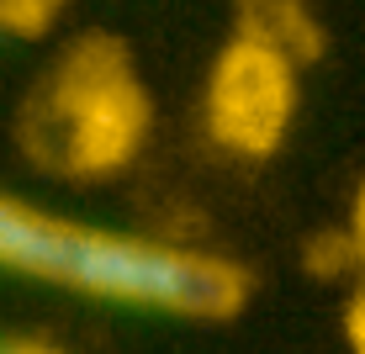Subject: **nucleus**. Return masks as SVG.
I'll return each instance as SVG.
<instances>
[{
    "mask_svg": "<svg viewBox=\"0 0 365 354\" xmlns=\"http://www.w3.org/2000/svg\"><path fill=\"white\" fill-rule=\"evenodd\" d=\"M0 264L64 286L74 296L191 323H228L249 301V270L222 254L69 222L6 191H0Z\"/></svg>",
    "mask_w": 365,
    "mask_h": 354,
    "instance_id": "obj_1",
    "label": "nucleus"
},
{
    "mask_svg": "<svg viewBox=\"0 0 365 354\" xmlns=\"http://www.w3.org/2000/svg\"><path fill=\"white\" fill-rule=\"evenodd\" d=\"M154 100L133 48L111 32H85L48 64L16 111V143L53 180H106L143 154Z\"/></svg>",
    "mask_w": 365,
    "mask_h": 354,
    "instance_id": "obj_2",
    "label": "nucleus"
},
{
    "mask_svg": "<svg viewBox=\"0 0 365 354\" xmlns=\"http://www.w3.org/2000/svg\"><path fill=\"white\" fill-rule=\"evenodd\" d=\"M207 137L233 159H270L297 122V58L255 32H233L201 90Z\"/></svg>",
    "mask_w": 365,
    "mask_h": 354,
    "instance_id": "obj_3",
    "label": "nucleus"
},
{
    "mask_svg": "<svg viewBox=\"0 0 365 354\" xmlns=\"http://www.w3.org/2000/svg\"><path fill=\"white\" fill-rule=\"evenodd\" d=\"M238 32H255L265 43L286 48L297 64L318 58V48H323V32L312 21L307 0H238Z\"/></svg>",
    "mask_w": 365,
    "mask_h": 354,
    "instance_id": "obj_4",
    "label": "nucleus"
},
{
    "mask_svg": "<svg viewBox=\"0 0 365 354\" xmlns=\"http://www.w3.org/2000/svg\"><path fill=\"white\" fill-rule=\"evenodd\" d=\"M53 27V16L43 11V0H0V37H43Z\"/></svg>",
    "mask_w": 365,
    "mask_h": 354,
    "instance_id": "obj_5",
    "label": "nucleus"
},
{
    "mask_svg": "<svg viewBox=\"0 0 365 354\" xmlns=\"http://www.w3.org/2000/svg\"><path fill=\"white\" fill-rule=\"evenodd\" d=\"M344 344H349V354H365V275L344 301Z\"/></svg>",
    "mask_w": 365,
    "mask_h": 354,
    "instance_id": "obj_6",
    "label": "nucleus"
},
{
    "mask_svg": "<svg viewBox=\"0 0 365 354\" xmlns=\"http://www.w3.org/2000/svg\"><path fill=\"white\" fill-rule=\"evenodd\" d=\"M349 244H355V254L365 264V185L355 191V212H349Z\"/></svg>",
    "mask_w": 365,
    "mask_h": 354,
    "instance_id": "obj_7",
    "label": "nucleus"
},
{
    "mask_svg": "<svg viewBox=\"0 0 365 354\" xmlns=\"http://www.w3.org/2000/svg\"><path fill=\"white\" fill-rule=\"evenodd\" d=\"M0 354H64V349L43 344V338H0Z\"/></svg>",
    "mask_w": 365,
    "mask_h": 354,
    "instance_id": "obj_8",
    "label": "nucleus"
},
{
    "mask_svg": "<svg viewBox=\"0 0 365 354\" xmlns=\"http://www.w3.org/2000/svg\"><path fill=\"white\" fill-rule=\"evenodd\" d=\"M64 6H69V0H43V11H48V16H58Z\"/></svg>",
    "mask_w": 365,
    "mask_h": 354,
    "instance_id": "obj_9",
    "label": "nucleus"
}]
</instances>
